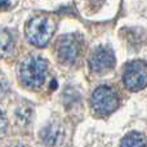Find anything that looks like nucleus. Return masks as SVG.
I'll use <instances>...</instances> for the list:
<instances>
[{"label":"nucleus","instance_id":"1","mask_svg":"<svg viewBox=\"0 0 147 147\" xmlns=\"http://www.w3.org/2000/svg\"><path fill=\"white\" fill-rule=\"evenodd\" d=\"M48 62L40 56H28L20 66V79L27 88L39 89L47 79Z\"/></svg>","mask_w":147,"mask_h":147},{"label":"nucleus","instance_id":"2","mask_svg":"<svg viewBox=\"0 0 147 147\" xmlns=\"http://www.w3.org/2000/svg\"><path fill=\"white\" fill-rule=\"evenodd\" d=\"M54 32V22L49 17L38 16L31 18L26 25V36L32 45L41 48L48 44Z\"/></svg>","mask_w":147,"mask_h":147},{"label":"nucleus","instance_id":"3","mask_svg":"<svg viewBox=\"0 0 147 147\" xmlns=\"http://www.w3.org/2000/svg\"><path fill=\"white\" fill-rule=\"evenodd\" d=\"M83 51V39L78 34H66L58 39L56 53L59 61L66 65H75Z\"/></svg>","mask_w":147,"mask_h":147},{"label":"nucleus","instance_id":"4","mask_svg":"<svg viewBox=\"0 0 147 147\" xmlns=\"http://www.w3.org/2000/svg\"><path fill=\"white\" fill-rule=\"evenodd\" d=\"M92 107L98 115H109L119 107L120 97L109 85H99L92 94Z\"/></svg>","mask_w":147,"mask_h":147},{"label":"nucleus","instance_id":"5","mask_svg":"<svg viewBox=\"0 0 147 147\" xmlns=\"http://www.w3.org/2000/svg\"><path fill=\"white\" fill-rule=\"evenodd\" d=\"M125 86L132 92H138L147 86V63L145 61H133L125 67L123 74Z\"/></svg>","mask_w":147,"mask_h":147},{"label":"nucleus","instance_id":"6","mask_svg":"<svg viewBox=\"0 0 147 147\" xmlns=\"http://www.w3.org/2000/svg\"><path fill=\"white\" fill-rule=\"evenodd\" d=\"M115 66V54L109 47H97L90 54L89 67L96 74H103Z\"/></svg>","mask_w":147,"mask_h":147},{"label":"nucleus","instance_id":"7","mask_svg":"<svg viewBox=\"0 0 147 147\" xmlns=\"http://www.w3.org/2000/svg\"><path fill=\"white\" fill-rule=\"evenodd\" d=\"M41 142L48 147L59 146L65 140V129L58 121H51L40 130Z\"/></svg>","mask_w":147,"mask_h":147},{"label":"nucleus","instance_id":"8","mask_svg":"<svg viewBox=\"0 0 147 147\" xmlns=\"http://www.w3.org/2000/svg\"><path fill=\"white\" fill-rule=\"evenodd\" d=\"M14 40L8 30L0 27V57H8L13 53Z\"/></svg>","mask_w":147,"mask_h":147},{"label":"nucleus","instance_id":"9","mask_svg":"<svg viewBox=\"0 0 147 147\" xmlns=\"http://www.w3.org/2000/svg\"><path fill=\"white\" fill-rule=\"evenodd\" d=\"M120 147H147V141L142 133L130 132L121 140Z\"/></svg>","mask_w":147,"mask_h":147},{"label":"nucleus","instance_id":"10","mask_svg":"<svg viewBox=\"0 0 147 147\" xmlns=\"http://www.w3.org/2000/svg\"><path fill=\"white\" fill-rule=\"evenodd\" d=\"M31 115H32V110L28 106H23L16 110V116L21 124H28L31 120Z\"/></svg>","mask_w":147,"mask_h":147},{"label":"nucleus","instance_id":"11","mask_svg":"<svg viewBox=\"0 0 147 147\" xmlns=\"http://www.w3.org/2000/svg\"><path fill=\"white\" fill-rule=\"evenodd\" d=\"M7 129H8V123H7V119H5L4 114L0 111V138H3L7 133Z\"/></svg>","mask_w":147,"mask_h":147},{"label":"nucleus","instance_id":"12","mask_svg":"<svg viewBox=\"0 0 147 147\" xmlns=\"http://www.w3.org/2000/svg\"><path fill=\"white\" fill-rule=\"evenodd\" d=\"M14 3V0H0V8H8Z\"/></svg>","mask_w":147,"mask_h":147},{"label":"nucleus","instance_id":"13","mask_svg":"<svg viewBox=\"0 0 147 147\" xmlns=\"http://www.w3.org/2000/svg\"><path fill=\"white\" fill-rule=\"evenodd\" d=\"M103 1L105 0H89V4L93 5V7H101Z\"/></svg>","mask_w":147,"mask_h":147},{"label":"nucleus","instance_id":"14","mask_svg":"<svg viewBox=\"0 0 147 147\" xmlns=\"http://www.w3.org/2000/svg\"><path fill=\"white\" fill-rule=\"evenodd\" d=\"M13 147H27V146H25V145H16V146H13Z\"/></svg>","mask_w":147,"mask_h":147}]
</instances>
